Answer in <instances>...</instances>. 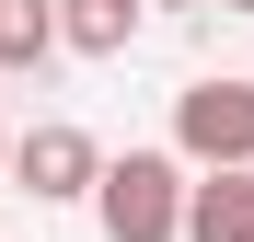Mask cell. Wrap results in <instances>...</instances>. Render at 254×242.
I'll return each mask as SVG.
<instances>
[{
  "instance_id": "obj_4",
  "label": "cell",
  "mask_w": 254,
  "mask_h": 242,
  "mask_svg": "<svg viewBox=\"0 0 254 242\" xmlns=\"http://www.w3.org/2000/svg\"><path fill=\"white\" fill-rule=\"evenodd\" d=\"M174 242H254V173H196Z\"/></svg>"
},
{
  "instance_id": "obj_2",
  "label": "cell",
  "mask_w": 254,
  "mask_h": 242,
  "mask_svg": "<svg viewBox=\"0 0 254 242\" xmlns=\"http://www.w3.org/2000/svg\"><path fill=\"white\" fill-rule=\"evenodd\" d=\"M174 150L196 173H254V81H185L174 93Z\"/></svg>"
},
{
  "instance_id": "obj_3",
  "label": "cell",
  "mask_w": 254,
  "mask_h": 242,
  "mask_svg": "<svg viewBox=\"0 0 254 242\" xmlns=\"http://www.w3.org/2000/svg\"><path fill=\"white\" fill-rule=\"evenodd\" d=\"M93 173H104V150L69 127V115H47V127H23L12 139V185L35 196V208H58V196H93Z\"/></svg>"
},
{
  "instance_id": "obj_7",
  "label": "cell",
  "mask_w": 254,
  "mask_h": 242,
  "mask_svg": "<svg viewBox=\"0 0 254 242\" xmlns=\"http://www.w3.org/2000/svg\"><path fill=\"white\" fill-rule=\"evenodd\" d=\"M0 173H12V139H0Z\"/></svg>"
},
{
  "instance_id": "obj_1",
  "label": "cell",
  "mask_w": 254,
  "mask_h": 242,
  "mask_svg": "<svg viewBox=\"0 0 254 242\" xmlns=\"http://www.w3.org/2000/svg\"><path fill=\"white\" fill-rule=\"evenodd\" d=\"M93 208H104V242H174L185 231V161L174 150H127L93 173Z\"/></svg>"
},
{
  "instance_id": "obj_5",
  "label": "cell",
  "mask_w": 254,
  "mask_h": 242,
  "mask_svg": "<svg viewBox=\"0 0 254 242\" xmlns=\"http://www.w3.org/2000/svg\"><path fill=\"white\" fill-rule=\"evenodd\" d=\"M127 35H139V0H58V47H81V58H127Z\"/></svg>"
},
{
  "instance_id": "obj_6",
  "label": "cell",
  "mask_w": 254,
  "mask_h": 242,
  "mask_svg": "<svg viewBox=\"0 0 254 242\" xmlns=\"http://www.w3.org/2000/svg\"><path fill=\"white\" fill-rule=\"evenodd\" d=\"M58 47V0H0V69H35Z\"/></svg>"
},
{
  "instance_id": "obj_8",
  "label": "cell",
  "mask_w": 254,
  "mask_h": 242,
  "mask_svg": "<svg viewBox=\"0 0 254 242\" xmlns=\"http://www.w3.org/2000/svg\"><path fill=\"white\" fill-rule=\"evenodd\" d=\"M220 12H254V0H220Z\"/></svg>"
}]
</instances>
